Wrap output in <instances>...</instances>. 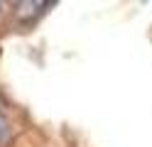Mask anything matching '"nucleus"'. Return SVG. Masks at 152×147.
Here are the masks:
<instances>
[{
  "instance_id": "nucleus-1",
  "label": "nucleus",
  "mask_w": 152,
  "mask_h": 147,
  "mask_svg": "<svg viewBox=\"0 0 152 147\" xmlns=\"http://www.w3.org/2000/svg\"><path fill=\"white\" fill-rule=\"evenodd\" d=\"M5 137H7V118H5L3 105H0V142H3Z\"/></svg>"
},
{
  "instance_id": "nucleus-2",
  "label": "nucleus",
  "mask_w": 152,
  "mask_h": 147,
  "mask_svg": "<svg viewBox=\"0 0 152 147\" xmlns=\"http://www.w3.org/2000/svg\"><path fill=\"white\" fill-rule=\"evenodd\" d=\"M0 7H3V5H0Z\"/></svg>"
}]
</instances>
